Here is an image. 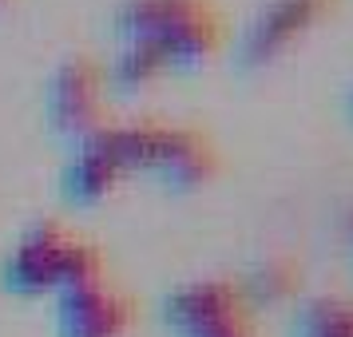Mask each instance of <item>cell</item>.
<instances>
[{
	"instance_id": "1",
	"label": "cell",
	"mask_w": 353,
	"mask_h": 337,
	"mask_svg": "<svg viewBox=\"0 0 353 337\" xmlns=\"http://www.w3.org/2000/svg\"><path fill=\"white\" fill-rule=\"evenodd\" d=\"M163 318L175 337H250V305L230 282H187L167 294Z\"/></svg>"
},
{
	"instance_id": "2",
	"label": "cell",
	"mask_w": 353,
	"mask_h": 337,
	"mask_svg": "<svg viewBox=\"0 0 353 337\" xmlns=\"http://www.w3.org/2000/svg\"><path fill=\"white\" fill-rule=\"evenodd\" d=\"M334 8V0H270L242 36V64L254 68V64H266L274 60L278 52L294 44L302 32H310L325 12Z\"/></svg>"
},
{
	"instance_id": "3",
	"label": "cell",
	"mask_w": 353,
	"mask_h": 337,
	"mask_svg": "<svg viewBox=\"0 0 353 337\" xmlns=\"http://www.w3.org/2000/svg\"><path fill=\"white\" fill-rule=\"evenodd\" d=\"M48 115L64 135L76 139L99 127V72L92 68V60L72 56L60 64L48 92Z\"/></svg>"
},
{
	"instance_id": "4",
	"label": "cell",
	"mask_w": 353,
	"mask_h": 337,
	"mask_svg": "<svg viewBox=\"0 0 353 337\" xmlns=\"http://www.w3.org/2000/svg\"><path fill=\"white\" fill-rule=\"evenodd\" d=\"M131 321V305L112 298L99 282L60 289V337H119Z\"/></svg>"
},
{
	"instance_id": "5",
	"label": "cell",
	"mask_w": 353,
	"mask_h": 337,
	"mask_svg": "<svg viewBox=\"0 0 353 337\" xmlns=\"http://www.w3.org/2000/svg\"><path fill=\"white\" fill-rule=\"evenodd\" d=\"M210 8L207 0H131L119 8V32L128 40H159L163 32H171L175 24L187 17Z\"/></svg>"
},
{
	"instance_id": "6",
	"label": "cell",
	"mask_w": 353,
	"mask_h": 337,
	"mask_svg": "<svg viewBox=\"0 0 353 337\" xmlns=\"http://www.w3.org/2000/svg\"><path fill=\"white\" fill-rule=\"evenodd\" d=\"M290 337H353V298H310L290 321Z\"/></svg>"
},
{
	"instance_id": "7",
	"label": "cell",
	"mask_w": 353,
	"mask_h": 337,
	"mask_svg": "<svg viewBox=\"0 0 353 337\" xmlns=\"http://www.w3.org/2000/svg\"><path fill=\"white\" fill-rule=\"evenodd\" d=\"M119 163L99 155V151H76V159L64 171V194L72 203H96L115 187Z\"/></svg>"
},
{
	"instance_id": "8",
	"label": "cell",
	"mask_w": 353,
	"mask_h": 337,
	"mask_svg": "<svg viewBox=\"0 0 353 337\" xmlns=\"http://www.w3.org/2000/svg\"><path fill=\"white\" fill-rule=\"evenodd\" d=\"M302 286V270L290 262V258H266V262H258L250 278H246V286H242V298L246 305H278L294 298Z\"/></svg>"
},
{
	"instance_id": "9",
	"label": "cell",
	"mask_w": 353,
	"mask_h": 337,
	"mask_svg": "<svg viewBox=\"0 0 353 337\" xmlns=\"http://www.w3.org/2000/svg\"><path fill=\"white\" fill-rule=\"evenodd\" d=\"M163 64H167V56L155 40H128V48L119 52V60L112 68V80L119 88H135V83L151 80Z\"/></svg>"
},
{
	"instance_id": "10",
	"label": "cell",
	"mask_w": 353,
	"mask_h": 337,
	"mask_svg": "<svg viewBox=\"0 0 353 337\" xmlns=\"http://www.w3.org/2000/svg\"><path fill=\"white\" fill-rule=\"evenodd\" d=\"M4 286L17 294H40L44 286H52V254H36V250L17 246L4 262Z\"/></svg>"
},
{
	"instance_id": "11",
	"label": "cell",
	"mask_w": 353,
	"mask_h": 337,
	"mask_svg": "<svg viewBox=\"0 0 353 337\" xmlns=\"http://www.w3.org/2000/svg\"><path fill=\"white\" fill-rule=\"evenodd\" d=\"M52 282H60V286L99 282V254L88 242H64L52 254Z\"/></svg>"
},
{
	"instance_id": "12",
	"label": "cell",
	"mask_w": 353,
	"mask_h": 337,
	"mask_svg": "<svg viewBox=\"0 0 353 337\" xmlns=\"http://www.w3.org/2000/svg\"><path fill=\"white\" fill-rule=\"evenodd\" d=\"M64 242H68V238H64V230H60V223L40 218V223H32L28 230H24L20 246H24V250H36V254H56Z\"/></svg>"
},
{
	"instance_id": "13",
	"label": "cell",
	"mask_w": 353,
	"mask_h": 337,
	"mask_svg": "<svg viewBox=\"0 0 353 337\" xmlns=\"http://www.w3.org/2000/svg\"><path fill=\"white\" fill-rule=\"evenodd\" d=\"M341 234H345V250H350V266H353V207L341 218Z\"/></svg>"
},
{
	"instance_id": "14",
	"label": "cell",
	"mask_w": 353,
	"mask_h": 337,
	"mask_svg": "<svg viewBox=\"0 0 353 337\" xmlns=\"http://www.w3.org/2000/svg\"><path fill=\"white\" fill-rule=\"evenodd\" d=\"M345 112H350V119H353V88H350V96H345Z\"/></svg>"
},
{
	"instance_id": "15",
	"label": "cell",
	"mask_w": 353,
	"mask_h": 337,
	"mask_svg": "<svg viewBox=\"0 0 353 337\" xmlns=\"http://www.w3.org/2000/svg\"><path fill=\"white\" fill-rule=\"evenodd\" d=\"M0 4H4V0H0Z\"/></svg>"
}]
</instances>
